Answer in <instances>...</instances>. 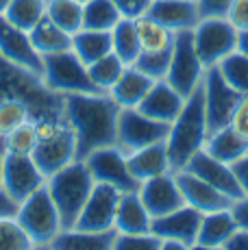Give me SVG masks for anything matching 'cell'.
<instances>
[{
  "label": "cell",
  "mask_w": 248,
  "mask_h": 250,
  "mask_svg": "<svg viewBox=\"0 0 248 250\" xmlns=\"http://www.w3.org/2000/svg\"><path fill=\"white\" fill-rule=\"evenodd\" d=\"M203 150L209 152L213 159L227 163V166H233L248 152V139H244L237 131H233L231 124H228V126H222L218 131L209 133Z\"/></svg>",
  "instance_id": "27"
},
{
  "label": "cell",
  "mask_w": 248,
  "mask_h": 250,
  "mask_svg": "<svg viewBox=\"0 0 248 250\" xmlns=\"http://www.w3.org/2000/svg\"><path fill=\"white\" fill-rule=\"evenodd\" d=\"M228 85L240 94H248V57L240 50H233L216 65Z\"/></svg>",
  "instance_id": "36"
},
{
  "label": "cell",
  "mask_w": 248,
  "mask_h": 250,
  "mask_svg": "<svg viewBox=\"0 0 248 250\" xmlns=\"http://www.w3.org/2000/svg\"><path fill=\"white\" fill-rule=\"evenodd\" d=\"M231 128L237 131L244 139H248V94H242L240 100H237L235 109H233L231 115Z\"/></svg>",
  "instance_id": "42"
},
{
  "label": "cell",
  "mask_w": 248,
  "mask_h": 250,
  "mask_svg": "<svg viewBox=\"0 0 248 250\" xmlns=\"http://www.w3.org/2000/svg\"><path fill=\"white\" fill-rule=\"evenodd\" d=\"M37 146L33 150V159L37 167L48 179L57 170L76 159V135L74 128L63 115H50L35 122Z\"/></svg>",
  "instance_id": "5"
},
{
  "label": "cell",
  "mask_w": 248,
  "mask_h": 250,
  "mask_svg": "<svg viewBox=\"0 0 248 250\" xmlns=\"http://www.w3.org/2000/svg\"><path fill=\"white\" fill-rule=\"evenodd\" d=\"M111 2L118 7V11L122 13V18L135 20V18L148 13V7H150L152 0H111Z\"/></svg>",
  "instance_id": "44"
},
{
  "label": "cell",
  "mask_w": 248,
  "mask_h": 250,
  "mask_svg": "<svg viewBox=\"0 0 248 250\" xmlns=\"http://www.w3.org/2000/svg\"><path fill=\"white\" fill-rule=\"evenodd\" d=\"M205 65L200 61L196 48H194L192 31H183L174 35V46H172V57H170V68L165 74L172 87L179 91L181 96L187 98L189 94H194L200 85H203L205 76Z\"/></svg>",
  "instance_id": "10"
},
{
  "label": "cell",
  "mask_w": 248,
  "mask_h": 250,
  "mask_svg": "<svg viewBox=\"0 0 248 250\" xmlns=\"http://www.w3.org/2000/svg\"><path fill=\"white\" fill-rule=\"evenodd\" d=\"M124 68H126L124 61L118 55H113V52H109V55H104L103 59H98V61H94L92 65H87L89 79H92V83L96 85L98 91L111 89L113 85H116V81L120 79Z\"/></svg>",
  "instance_id": "35"
},
{
  "label": "cell",
  "mask_w": 248,
  "mask_h": 250,
  "mask_svg": "<svg viewBox=\"0 0 248 250\" xmlns=\"http://www.w3.org/2000/svg\"><path fill=\"white\" fill-rule=\"evenodd\" d=\"M231 167H233V174H235L237 183H240L242 191H244V196H248V152L242 159H237Z\"/></svg>",
  "instance_id": "47"
},
{
  "label": "cell",
  "mask_w": 248,
  "mask_h": 250,
  "mask_svg": "<svg viewBox=\"0 0 248 250\" xmlns=\"http://www.w3.org/2000/svg\"><path fill=\"white\" fill-rule=\"evenodd\" d=\"M83 161L96 183H107V185L116 187L120 191H135L140 187V183L135 181V176L128 170L126 155L116 144L96 148Z\"/></svg>",
  "instance_id": "12"
},
{
  "label": "cell",
  "mask_w": 248,
  "mask_h": 250,
  "mask_svg": "<svg viewBox=\"0 0 248 250\" xmlns=\"http://www.w3.org/2000/svg\"><path fill=\"white\" fill-rule=\"evenodd\" d=\"M137 194H140L150 218H161V215L185 205L174 172H165V174L152 176L148 181H142L137 187Z\"/></svg>",
  "instance_id": "15"
},
{
  "label": "cell",
  "mask_w": 248,
  "mask_h": 250,
  "mask_svg": "<svg viewBox=\"0 0 248 250\" xmlns=\"http://www.w3.org/2000/svg\"><path fill=\"white\" fill-rule=\"evenodd\" d=\"M150 213L146 211L140 194L135 191H122L116 209V222L113 229L118 233H150Z\"/></svg>",
  "instance_id": "26"
},
{
  "label": "cell",
  "mask_w": 248,
  "mask_h": 250,
  "mask_svg": "<svg viewBox=\"0 0 248 250\" xmlns=\"http://www.w3.org/2000/svg\"><path fill=\"white\" fill-rule=\"evenodd\" d=\"M227 250H248V230L237 229L235 233L228 237V242L224 244Z\"/></svg>",
  "instance_id": "48"
},
{
  "label": "cell",
  "mask_w": 248,
  "mask_h": 250,
  "mask_svg": "<svg viewBox=\"0 0 248 250\" xmlns=\"http://www.w3.org/2000/svg\"><path fill=\"white\" fill-rule=\"evenodd\" d=\"M72 52L85 65L103 59L104 55L113 52L111 31H94V28H81L72 35Z\"/></svg>",
  "instance_id": "29"
},
{
  "label": "cell",
  "mask_w": 248,
  "mask_h": 250,
  "mask_svg": "<svg viewBox=\"0 0 248 250\" xmlns=\"http://www.w3.org/2000/svg\"><path fill=\"white\" fill-rule=\"evenodd\" d=\"M63 118L76 135V159L83 161L96 148L116 144L120 104L107 91L94 94H65Z\"/></svg>",
  "instance_id": "1"
},
{
  "label": "cell",
  "mask_w": 248,
  "mask_h": 250,
  "mask_svg": "<svg viewBox=\"0 0 248 250\" xmlns=\"http://www.w3.org/2000/svg\"><path fill=\"white\" fill-rule=\"evenodd\" d=\"M16 220L26 230L28 239L33 242V248H48L55 235L63 229L61 215L52 203L46 185L33 191L28 198L18 205Z\"/></svg>",
  "instance_id": "6"
},
{
  "label": "cell",
  "mask_w": 248,
  "mask_h": 250,
  "mask_svg": "<svg viewBox=\"0 0 248 250\" xmlns=\"http://www.w3.org/2000/svg\"><path fill=\"white\" fill-rule=\"evenodd\" d=\"M192 40L203 65L213 68L227 55L237 50V28L224 16L200 18L192 31Z\"/></svg>",
  "instance_id": "8"
},
{
  "label": "cell",
  "mask_w": 248,
  "mask_h": 250,
  "mask_svg": "<svg viewBox=\"0 0 248 250\" xmlns=\"http://www.w3.org/2000/svg\"><path fill=\"white\" fill-rule=\"evenodd\" d=\"M0 55L22 68L41 74V55L33 48L28 31L18 28L4 16H0Z\"/></svg>",
  "instance_id": "18"
},
{
  "label": "cell",
  "mask_w": 248,
  "mask_h": 250,
  "mask_svg": "<svg viewBox=\"0 0 248 250\" xmlns=\"http://www.w3.org/2000/svg\"><path fill=\"white\" fill-rule=\"evenodd\" d=\"M94 183H96L94 176L89 174L85 161L81 159H74L46 179V189L59 211L63 229H72L76 224L94 189Z\"/></svg>",
  "instance_id": "4"
},
{
  "label": "cell",
  "mask_w": 248,
  "mask_h": 250,
  "mask_svg": "<svg viewBox=\"0 0 248 250\" xmlns=\"http://www.w3.org/2000/svg\"><path fill=\"white\" fill-rule=\"evenodd\" d=\"M116 229L111 230H83V229H61L55 235L48 248L57 250H113Z\"/></svg>",
  "instance_id": "24"
},
{
  "label": "cell",
  "mask_w": 248,
  "mask_h": 250,
  "mask_svg": "<svg viewBox=\"0 0 248 250\" xmlns=\"http://www.w3.org/2000/svg\"><path fill=\"white\" fill-rule=\"evenodd\" d=\"M237 50L248 57V28L246 31H237Z\"/></svg>",
  "instance_id": "51"
},
{
  "label": "cell",
  "mask_w": 248,
  "mask_h": 250,
  "mask_svg": "<svg viewBox=\"0 0 248 250\" xmlns=\"http://www.w3.org/2000/svg\"><path fill=\"white\" fill-rule=\"evenodd\" d=\"M0 100H22L31 109L33 122L50 115H63V98L44 85L33 70L9 61L0 55Z\"/></svg>",
  "instance_id": "2"
},
{
  "label": "cell",
  "mask_w": 248,
  "mask_h": 250,
  "mask_svg": "<svg viewBox=\"0 0 248 250\" xmlns=\"http://www.w3.org/2000/svg\"><path fill=\"white\" fill-rule=\"evenodd\" d=\"M148 16L168 26L172 33L194 31V26L200 22L196 0H152Z\"/></svg>",
  "instance_id": "20"
},
{
  "label": "cell",
  "mask_w": 248,
  "mask_h": 250,
  "mask_svg": "<svg viewBox=\"0 0 248 250\" xmlns=\"http://www.w3.org/2000/svg\"><path fill=\"white\" fill-rule=\"evenodd\" d=\"M31 35V44L40 52L41 57L55 55V52H63L72 48V35L68 31H63L61 26H57L48 16H44L35 26L28 31Z\"/></svg>",
  "instance_id": "28"
},
{
  "label": "cell",
  "mask_w": 248,
  "mask_h": 250,
  "mask_svg": "<svg viewBox=\"0 0 248 250\" xmlns=\"http://www.w3.org/2000/svg\"><path fill=\"white\" fill-rule=\"evenodd\" d=\"M2 16L22 31H31L46 16V0H11Z\"/></svg>",
  "instance_id": "34"
},
{
  "label": "cell",
  "mask_w": 248,
  "mask_h": 250,
  "mask_svg": "<svg viewBox=\"0 0 248 250\" xmlns=\"http://www.w3.org/2000/svg\"><path fill=\"white\" fill-rule=\"evenodd\" d=\"M152 83H155V81H152L150 76H146L142 70H137L135 65H126L124 72L120 74V79L116 81V85H113L107 94L120 104V109L140 107V103L150 91Z\"/></svg>",
  "instance_id": "25"
},
{
  "label": "cell",
  "mask_w": 248,
  "mask_h": 250,
  "mask_svg": "<svg viewBox=\"0 0 248 250\" xmlns=\"http://www.w3.org/2000/svg\"><path fill=\"white\" fill-rule=\"evenodd\" d=\"M16 213H18V203L4 189H0V218H9V215Z\"/></svg>",
  "instance_id": "49"
},
{
  "label": "cell",
  "mask_w": 248,
  "mask_h": 250,
  "mask_svg": "<svg viewBox=\"0 0 248 250\" xmlns=\"http://www.w3.org/2000/svg\"><path fill=\"white\" fill-rule=\"evenodd\" d=\"M120 194V189L107 185V183H94V189L74 227L83 230H111L113 222H116Z\"/></svg>",
  "instance_id": "14"
},
{
  "label": "cell",
  "mask_w": 248,
  "mask_h": 250,
  "mask_svg": "<svg viewBox=\"0 0 248 250\" xmlns=\"http://www.w3.org/2000/svg\"><path fill=\"white\" fill-rule=\"evenodd\" d=\"M161 239L152 233H116L113 250H159Z\"/></svg>",
  "instance_id": "41"
},
{
  "label": "cell",
  "mask_w": 248,
  "mask_h": 250,
  "mask_svg": "<svg viewBox=\"0 0 248 250\" xmlns=\"http://www.w3.org/2000/svg\"><path fill=\"white\" fill-rule=\"evenodd\" d=\"M176 183L181 187L185 205L198 209L200 213H209V211H218V209H227L231 207L233 200L228 196H224L222 191H218L216 187H211L207 181L198 179L196 174L187 170H176L174 172Z\"/></svg>",
  "instance_id": "19"
},
{
  "label": "cell",
  "mask_w": 248,
  "mask_h": 250,
  "mask_svg": "<svg viewBox=\"0 0 248 250\" xmlns=\"http://www.w3.org/2000/svg\"><path fill=\"white\" fill-rule=\"evenodd\" d=\"M9 2H11V0H0V16H2V13H4V9L9 7Z\"/></svg>",
  "instance_id": "52"
},
{
  "label": "cell",
  "mask_w": 248,
  "mask_h": 250,
  "mask_svg": "<svg viewBox=\"0 0 248 250\" xmlns=\"http://www.w3.org/2000/svg\"><path fill=\"white\" fill-rule=\"evenodd\" d=\"M185 104V96H181L172 85L168 83L165 79L161 81H155L152 83L150 91L146 94V98L140 103V111L150 115V118L159 120V122H174V118L181 113Z\"/></svg>",
  "instance_id": "21"
},
{
  "label": "cell",
  "mask_w": 248,
  "mask_h": 250,
  "mask_svg": "<svg viewBox=\"0 0 248 250\" xmlns=\"http://www.w3.org/2000/svg\"><path fill=\"white\" fill-rule=\"evenodd\" d=\"M28 120H33L31 109L22 100H0V137Z\"/></svg>",
  "instance_id": "39"
},
{
  "label": "cell",
  "mask_w": 248,
  "mask_h": 250,
  "mask_svg": "<svg viewBox=\"0 0 248 250\" xmlns=\"http://www.w3.org/2000/svg\"><path fill=\"white\" fill-rule=\"evenodd\" d=\"M168 131L170 124L159 122V120L142 113L137 107L120 109L118 128H116V146L124 155H131V152L140 150V148L165 142Z\"/></svg>",
  "instance_id": "9"
},
{
  "label": "cell",
  "mask_w": 248,
  "mask_h": 250,
  "mask_svg": "<svg viewBox=\"0 0 248 250\" xmlns=\"http://www.w3.org/2000/svg\"><path fill=\"white\" fill-rule=\"evenodd\" d=\"M170 57H172V48L170 50H159V52H140L135 65L137 70H142L146 76H150L152 81L165 79L170 68Z\"/></svg>",
  "instance_id": "40"
},
{
  "label": "cell",
  "mask_w": 248,
  "mask_h": 250,
  "mask_svg": "<svg viewBox=\"0 0 248 250\" xmlns=\"http://www.w3.org/2000/svg\"><path fill=\"white\" fill-rule=\"evenodd\" d=\"M235 230H237V222L231 213V207L203 213L196 237V248H207V250L224 248V244L228 242V237Z\"/></svg>",
  "instance_id": "23"
},
{
  "label": "cell",
  "mask_w": 248,
  "mask_h": 250,
  "mask_svg": "<svg viewBox=\"0 0 248 250\" xmlns=\"http://www.w3.org/2000/svg\"><path fill=\"white\" fill-rule=\"evenodd\" d=\"M200 89H203V103H205V115H207L209 133L218 131L222 126H228L233 109H235L242 94L235 91L224 81V76L220 74V70L216 65L205 70Z\"/></svg>",
  "instance_id": "11"
},
{
  "label": "cell",
  "mask_w": 248,
  "mask_h": 250,
  "mask_svg": "<svg viewBox=\"0 0 248 250\" xmlns=\"http://www.w3.org/2000/svg\"><path fill=\"white\" fill-rule=\"evenodd\" d=\"M122 20V13L111 0H87L83 2V28L111 31Z\"/></svg>",
  "instance_id": "32"
},
{
  "label": "cell",
  "mask_w": 248,
  "mask_h": 250,
  "mask_svg": "<svg viewBox=\"0 0 248 250\" xmlns=\"http://www.w3.org/2000/svg\"><path fill=\"white\" fill-rule=\"evenodd\" d=\"M44 185H46V176L37 167L33 157L2 152V189L18 205Z\"/></svg>",
  "instance_id": "13"
},
{
  "label": "cell",
  "mask_w": 248,
  "mask_h": 250,
  "mask_svg": "<svg viewBox=\"0 0 248 250\" xmlns=\"http://www.w3.org/2000/svg\"><path fill=\"white\" fill-rule=\"evenodd\" d=\"M4 139V152H11V155H26L33 157V150L37 146V128L35 122L28 120V122L16 126L13 131H9Z\"/></svg>",
  "instance_id": "37"
},
{
  "label": "cell",
  "mask_w": 248,
  "mask_h": 250,
  "mask_svg": "<svg viewBox=\"0 0 248 250\" xmlns=\"http://www.w3.org/2000/svg\"><path fill=\"white\" fill-rule=\"evenodd\" d=\"M135 28L137 37H140L142 52H159V50H170L174 46V35L168 26L157 22L148 13L135 18Z\"/></svg>",
  "instance_id": "30"
},
{
  "label": "cell",
  "mask_w": 248,
  "mask_h": 250,
  "mask_svg": "<svg viewBox=\"0 0 248 250\" xmlns=\"http://www.w3.org/2000/svg\"><path fill=\"white\" fill-rule=\"evenodd\" d=\"M33 248V242L28 239L26 230L16 220V215L0 218V250H24Z\"/></svg>",
  "instance_id": "38"
},
{
  "label": "cell",
  "mask_w": 248,
  "mask_h": 250,
  "mask_svg": "<svg viewBox=\"0 0 248 250\" xmlns=\"http://www.w3.org/2000/svg\"><path fill=\"white\" fill-rule=\"evenodd\" d=\"M41 81L50 91L65 94H94L96 85L89 79V70L83 61L70 50L41 57Z\"/></svg>",
  "instance_id": "7"
},
{
  "label": "cell",
  "mask_w": 248,
  "mask_h": 250,
  "mask_svg": "<svg viewBox=\"0 0 248 250\" xmlns=\"http://www.w3.org/2000/svg\"><path fill=\"white\" fill-rule=\"evenodd\" d=\"M200 18H216V16H227V9L231 0H196Z\"/></svg>",
  "instance_id": "45"
},
{
  "label": "cell",
  "mask_w": 248,
  "mask_h": 250,
  "mask_svg": "<svg viewBox=\"0 0 248 250\" xmlns=\"http://www.w3.org/2000/svg\"><path fill=\"white\" fill-rule=\"evenodd\" d=\"M183 170L192 172V174H196L198 179L207 181L209 185L216 187L218 191H222V194L228 196L231 200H237L244 196L240 183H237L235 174H233V167L227 166V163H222V161H218V159H213V157L205 150H198L196 155L187 161V166H185Z\"/></svg>",
  "instance_id": "17"
},
{
  "label": "cell",
  "mask_w": 248,
  "mask_h": 250,
  "mask_svg": "<svg viewBox=\"0 0 248 250\" xmlns=\"http://www.w3.org/2000/svg\"><path fill=\"white\" fill-rule=\"evenodd\" d=\"M46 16L57 26L74 35L83 28V2L79 0H46Z\"/></svg>",
  "instance_id": "33"
},
{
  "label": "cell",
  "mask_w": 248,
  "mask_h": 250,
  "mask_svg": "<svg viewBox=\"0 0 248 250\" xmlns=\"http://www.w3.org/2000/svg\"><path fill=\"white\" fill-rule=\"evenodd\" d=\"M203 213L189 205H183L161 218H152L150 233L159 239H179L187 248H196V237Z\"/></svg>",
  "instance_id": "16"
},
{
  "label": "cell",
  "mask_w": 248,
  "mask_h": 250,
  "mask_svg": "<svg viewBox=\"0 0 248 250\" xmlns=\"http://www.w3.org/2000/svg\"><path fill=\"white\" fill-rule=\"evenodd\" d=\"M209 137L207 115H205L203 103V89H196L185 98V104L181 113L170 122V131L165 137V148H168L172 172L183 170L187 161L205 148V142Z\"/></svg>",
  "instance_id": "3"
},
{
  "label": "cell",
  "mask_w": 248,
  "mask_h": 250,
  "mask_svg": "<svg viewBox=\"0 0 248 250\" xmlns=\"http://www.w3.org/2000/svg\"><path fill=\"white\" fill-rule=\"evenodd\" d=\"M126 161H128V170H131V174L135 176L137 183L148 181L152 176L165 174V172H172V163H170L165 142L140 148V150L126 155Z\"/></svg>",
  "instance_id": "22"
},
{
  "label": "cell",
  "mask_w": 248,
  "mask_h": 250,
  "mask_svg": "<svg viewBox=\"0 0 248 250\" xmlns=\"http://www.w3.org/2000/svg\"><path fill=\"white\" fill-rule=\"evenodd\" d=\"M111 46L113 55H118L124 61V65H133L142 52L140 37H137L135 20L131 18H122L116 26L111 28Z\"/></svg>",
  "instance_id": "31"
},
{
  "label": "cell",
  "mask_w": 248,
  "mask_h": 250,
  "mask_svg": "<svg viewBox=\"0 0 248 250\" xmlns=\"http://www.w3.org/2000/svg\"><path fill=\"white\" fill-rule=\"evenodd\" d=\"M0 189H2V152H0Z\"/></svg>",
  "instance_id": "53"
},
{
  "label": "cell",
  "mask_w": 248,
  "mask_h": 250,
  "mask_svg": "<svg viewBox=\"0 0 248 250\" xmlns=\"http://www.w3.org/2000/svg\"><path fill=\"white\" fill-rule=\"evenodd\" d=\"M231 213L237 222V229L248 230V196H242V198L233 200L231 203Z\"/></svg>",
  "instance_id": "46"
},
{
  "label": "cell",
  "mask_w": 248,
  "mask_h": 250,
  "mask_svg": "<svg viewBox=\"0 0 248 250\" xmlns=\"http://www.w3.org/2000/svg\"><path fill=\"white\" fill-rule=\"evenodd\" d=\"M159 250H187V246L183 242H179V239H161Z\"/></svg>",
  "instance_id": "50"
},
{
  "label": "cell",
  "mask_w": 248,
  "mask_h": 250,
  "mask_svg": "<svg viewBox=\"0 0 248 250\" xmlns=\"http://www.w3.org/2000/svg\"><path fill=\"white\" fill-rule=\"evenodd\" d=\"M0 152H4V139L0 137Z\"/></svg>",
  "instance_id": "54"
},
{
  "label": "cell",
  "mask_w": 248,
  "mask_h": 250,
  "mask_svg": "<svg viewBox=\"0 0 248 250\" xmlns=\"http://www.w3.org/2000/svg\"><path fill=\"white\" fill-rule=\"evenodd\" d=\"M224 18H227L237 31H246L248 28V0H231Z\"/></svg>",
  "instance_id": "43"
},
{
  "label": "cell",
  "mask_w": 248,
  "mask_h": 250,
  "mask_svg": "<svg viewBox=\"0 0 248 250\" xmlns=\"http://www.w3.org/2000/svg\"><path fill=\"white\" fill-rule=\"evenodd\" d=\"M79 2H87V0H79Z\"/></svg>",
  "instance_id": "55"
}]
</instances>
